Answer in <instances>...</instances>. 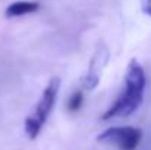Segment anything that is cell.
Here are the masks:
<instances>
[{"label": "cell", "mask_w": 151, "mask_h": 150, "mask_svg": "<svg viewBox=\"0 0 151 150\" xmlns=\"http://www.w3.org/2000/svg\"><path fill=\"white\" fill-rule=\"evenodd\" d=\"M59 88H60V80L57 77L51 78L49 81V84L46 86V88L43 90L40 99L35 104V109L32 113H29L25 119V133L27 136L34 140L43 125L46 124L49 115L51 113L53 107H54V103H56V99H57V94H59Z\"/></svg>", "instance_id": "cell-2"}, {"label": "cell", "mask_w": 151, "mask_h": 150, "mask_svg": "<svg viewBox=\"0 0 151 150\" xmlns=\"http://www.w3.org/2000/svg\"><path fill=\"white\" fill-rule=\"evenodd\" d=\"M147 86V78L142 65L132 59L128 63L126 75H125V86L119 94L116 101L104 112L101 116L104 121L111 118H123L132 115L142 103L144 100V91Z\"/></svg>", "instance_id": "cell-1"}, {"label": "cell", "mask_w": 151, "mask_h": 150, "mask_svg": "<svg viewBox=\"0 0 151 150\" xmlns=\"http://www.w3.org/2000/svg\"><path fill=\"white\" fill-rule=\"evenodd\" d=\"M141 7L145 15L151 16V0H141Z\"/></svg>", "instance_id": "cell-7"}, {"label": "cell", "mask_w": 151, "mask_h": 150, "mask_svg": "<svg viewBox=\"0 0 151 150\" xmlns=\"http://www.w3.org/2000/svg\"><path fill=\"white\" fill-rule=\"evenodd\" d=\"M40 9L38 1H31V0H18L9 4L4 10L6 18H16V16H24L28 13H34Z\"/></svg>", "instance_id": "cell-5"}, {"label": "cell", "mask_w": 151, "mask_h": 150, "mask_svg": "<svg viewBox=\"0 0 151 150\" xmlns=\"http://www.w3.org/2000/svg\"><path fill=\"white\" fill-rule=\"evenodd\" d=\"M82 101H84V96H82L81 91L72 93V96L68 100V110H69V112H76V110H79Z\"/></svg>", "instance_id": "cell-6"}, {"label": "cell", "mask_w": 151, "mask_h": 150, "mask_svg": "<svg viewBox=\"0 0 151 150\" xmlns=\"http://www.w3.org/2000/svg\"><path fill=\"white\" fill-rule=\"evenodd\" d=\"M107 50L104 49V47H101L99 51H97V54L93 57V60H91V63H90V68H88V74L85 75V78H84V86L87 87V88H90V90H93L97 84H99V81H100V74H101V68L104 66V63H106V60H107Z\"/></svg>", "instance_id": "cell-4"}, {"label": "cell", "mask_w": 151, "mask_h": 150, "mask_svg": "<svg viewBox=\"0 0 151 150\" xmlns=\"http://www.w3.org/2000/svg\"><path fill=\"white\" fill-rule=\"evenodd\" d=\"M142 131L137 127H111L103 131L97 140L113 144L119 150H135L141 143Z\"/></svg>", "instance_id": "cell-3"}]
</instances>
